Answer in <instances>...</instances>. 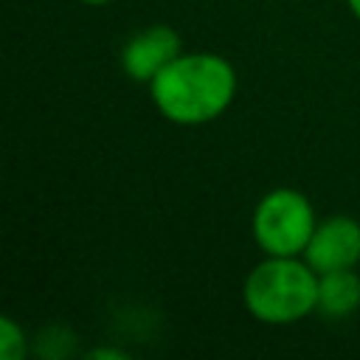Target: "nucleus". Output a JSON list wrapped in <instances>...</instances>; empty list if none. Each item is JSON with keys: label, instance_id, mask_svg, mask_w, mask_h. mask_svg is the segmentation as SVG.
<instances>
[{"label": "nucleus", "instance_id": "obj_1", "mask_svg": "<svg viewBox=\"0 0 360 360\" xmlns=\"http://www.w3.org/2000/svg\"><path fill=\"white\" fill-rule=\"evenodd\" d=\"M155 107L174 124L194 127L219 118L236 93V73L219 53H180L152 82Z\"/></svg>", "mask_w": 360, "mask_h": 360}, {"label": "nucleus", "instance_id": "obj_2", "mask_svg": "<svg viewBox=\"0 0 360 360\" xmlns=\"http://www.w3.org/2000/svg\"><path fill=\"white\" fill-rule=\"evenodd\" d=\"M242 298L262 323H295L318 309V273L298 256H267L248 273Z\"/></svg>", "mask_w": 360, "mask_h": 360}, {"label": "nucleus", "instance_id": "obj_3", "mask_svg": "<svg viewBox=\"0 0 360 360\" xmlns=\"http://www.w3.org/2000/svg\"><path fill=\"white\" fill-rule=\"evenodd\" d=\"M315 225L309 200L295 188L264 194L253 211V236L267 256H304Z\"/></svg>", "mask_w": 360, "mask_h": 360}, {"label": "nucleus", "instance_id": "obj_4", "mask_svg": "<svg viewBox=\"0 0 360 360\" xmlns=\"http://www.w3.org/2000/svg\"><path fill=\"white\" fill-rule=\"evenodd\" d=\"M180 48V34L166 22H155L127 39L121 51V68L135 82H152L169 62H174L183 53Z\"/></svg>", "mask_w": 360, "mask_h": 360}, {"label": "nucleus", "instance_id": "obj_5", "mask_svg": "<svg viewBox=\"0 0 360 360\" xmlns=\"http://www.w3.org/2000/svg\"><path fill=\"white\" fill-rule=\"evenodd\" d=\"M304 262L315 273L354 267L360 262V222L352 217H329L318 222L304 250Z\"/></svg>", "mask_w": 360, "mask_h": 360}, {"label": "nucleus", "instance_id": "obj_6", "mask_svg": "<svg viewBox=\"0 0 360 360\" xmlns=\"http://www.w3.org/2000/svg\"><path fill=\"white\" fill-rule=\"evenodd\" d=\"M360 307V276L352 267L318 273V309L326 318H346Z\"/></svg>", "mask_w": 360, "mask_h": 360}, {"label": "nucleus", "instance_id": "obj_7", "mask_svg": "<svg viewBox=\"0 0 360 360\" xmlns=\"http://www.w3.org/2000/svg\"><path fill=\"white\" fill-rule=\"evenodd\" d=\"M25 354V338L22 329L14 323V318H0V357L3 360H20Z\"/></svg>", "mask_w": 360, "mask_h": 360}, {"label": "nucleus", "instance_id": "obj_8", "mask_svg": "<svg viewBox=\"0 0 360 360\" xmlns=\"http://www.w3.org/2000/svg\"><path fill=\"white\" fill-rule=\"evenodd\" d=\"M349 8H352V14L360 20V0H349Z\"/></svg>", "mask_w": 360, "mask_h": 360}, {"label": "nucleus", "instance_id": "obj_9", "mask_svg": "<svg viewBox=\"0 0 360 360\" xmlns=\"http://www.w3.org/2000/svg\"><path fill=\"white\" fill-rule=\"evenodd\" d=\"M82 3H87V6H107V3H112V0H82Z\"/></svg>", "mask_w": 360, "mask_h": 360}]
</instances>
